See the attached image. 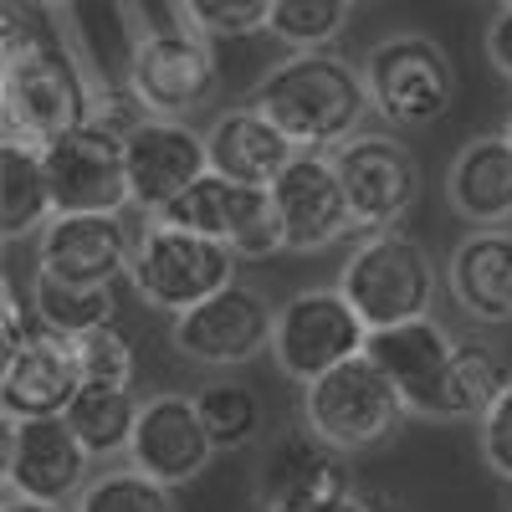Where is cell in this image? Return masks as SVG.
<instances>
[{
	"instance_id": "obj_2",
	"label": "cell",
	"mask_w": 512,
	"mask_h": 512,
	"mask_svg": "<svg viewBox=\"0 0 512 512\" xmlns=\"http://www.w3.org/2000/svg\"><path fill=\"white\" fill-rule=\"evenodd\" d=\"M98 113V93L88 88L82 67L72 62V52L52 36H36L31 47L6 52L0 67V123L6 139L16 144H52L67 128L88 123Z\"/></svg>"
},
{
	"instance_id": "obj_12",
	"label": "cell",
	"mask_w": 512,
	"mask_h": 512,
	"mask_svg": "<svg viewBox=\"0 0 512 512\" xmlns=\"http://www.w3.org/2000/svg\"><path fill=\"white\" fill-rule=\"evenodd\" d=\"M333 164L349 190L359 231L400 226L420 200V159L390 128H359V134H349L333 149Z\"/></svg>"
},
{
	"instance_id": "obj_19",
	"label": "cell",
	"mask_w": 512,
	"mask_h": 512,
	"mask_svg": "<svg viewBox=\"0 0 512 512\" xmlns=\"http://www.w3.org/2000/svg\"><path fill=\"white\" fill-rule=\"evenodd\" d=\"M456 344L461 338L446 323H436L431 313H420V318H405V323H390V328H369L364 354L400 384V395H405V405L415 415L436 420V395L446 384Z\"/></svg>"
},
{
	"instance_id": "obj_32",
	"label": "cell",
	"mask_w": 512,
	"mask_h": 512,
	"mask_svg": "<svg viewBox=\"0 0 512 512\" xmlns=\"http://www.w3.org/2000/svg\"><path fill=\"white\" fill-rule=\"evenodd\" d=\"M180 16L210 41H241L267 31L272 0H180Z\"/></svg>"
},
{
	"instance_id": "obj_21",
	"label": "cell",
	"mask_w": 512,
	"mask_h": 512,
	"mask_svg": "<svg viewBox=\"0 0 512 512\" xmlns=\"http://www.w3.org/2000/svg\"><path fill=\"white\" fill-rule=\"evenodd\" d=\"M205 149H210V169H216V175L241 180V185H262V190L297 159V144L251 103L226 108L216 123H210Z\"/></svg>"
},
{
	"instance_id": "obj_7",
	"label": "cell",
	"mask_w": 512,
	"mask_h": 512,
	"mask_svg": "<svg viewBox=\"0 0 512 512\" xmlns=\"http://www.w3.org/2000/svg\"><path fill=\"white\" fill-rule=\"evenodd\" d=\"M128 98L154 118H190L221 93V62L195 26H154L128 47Z\"/></svg>"
},
{
	"instance_id": "obj_10",
	"label": "cell",
	"mask_w": 512,
	"mask_h": 512,
	"mask_svg": "<svg viewBox=\"0 0 512 512\" xmlns=\"http://www.w3.org/2000/svg\"><path fill=\"white\" fill-rule=\"evenodd\" d=\"M272 323H277V308H267V297L246 282H231L221 292H210L205 303L175 313L169 344L195 369H241L251 359L272 354Z\"/></svg>"
},
{
	"instance_id": "obj_31",
	"label": "cell",
	"mask_w": 512,
	"mask_h": 512,
	"mask_svg": "<svg viewBox=\"0 0 512 512\" xmlns=\"http://www.w3.org/2000/svg\"><path fill=\"white\" fill-rule=\"evenodd\" d=\"M374 497L379 492L374 487H359L349 477V466L338 461V466H328L323 477H313L308 487H297V492L267 502L262 512H374Z\"/></svg>"
},
{
	"instance_id": "obj_18",
	"label": "cell",
	"mask_w": 512,
	"mask_h": 512,
	"mask_svg": "<svg viewBox=\"0 0 512 512\" xmlns=\"http://www.w3.org/2000/svg\"><path fill=\"white\" fill-rule=\"evenodd\" d=\"M210 456H216V441H210L195 395H149L134 425V441H128V466H139L144 477L164 482V487H190Z\"/></svg>"
},
{
	"instance_id": "obj_11",
	"label": "cell",
	"mask_w": 512,
	"mask_h": 512,
	"mask_svg": "<svg viewBox=\"0 0 512 512\" xmlns=\"http://www.w3.org/2000/svg\"><path fill=\"white\" fill-rule=\"evenodd\" d=\"M82 390V369L72 354V338L21 318L16 303L6 308V359H0V405L6 420L26 415H62Z\"/></svg>"
},
{
	"instance_id": "obj_24",
	"label": "cell",
	"mask_w": 512,
	"mask_h": 512,
	"mask_svg": "<svg viewBox=\"0 0 512 512\" xmlns=\"http://www.w3.org/2000/svg\"><path fill=\"white\" fill-rule=\"evenodd\" d=\"M52 216H57V200L47 185L41 149L6 139L0 144V231H6V241L41 236V226Z\"/></svg>"
},
{
	"instance_id": "obj_29",
	"label": "cell",
	"mask_w": 512,
	"mask_h": 512,
	"mask_svg": "<svg viewBox=\"0 0 512 512\" xmlns=\"http://www.w3.org/2000/svg\"><path fill=\"white\" fill-rule=\"evenodd\" d=\"M195 405H200V420H205L210 441H216V451H246L256 436H262V400L236 379L200 384Z\"/></svg>"
},
{
	"instance_id": "obj_15",
	"label": "cell",
	"mask_w": 512,
	"mask_h": 512,
	"mask_svg": "<svg viewBox=\"0 0 512 512\" xmlns=\"http://www.w3.org/2000/svg\"><path fill=\"white\" fill-rule=\"evenodd\" d=\"M123 154H128V200L144 216H164L205 169H210V149L205 134H195L190 118H154L139 113L123 134Z\"/></svg>"
},
{
	"instance_id": "obj_17",
	"label": "cell",
	"mask_w": 512,
	"mask_h": 512,
	"mask_svg": "<svg viewBox=\"0 0 512 512\" xmlns=\"http://www.w3.org/2000/svg\"><path fill=\"white\" fill-rule=\"evenodd\" d=\"M139 236L123 210H57L36 236V272L62 282H118L134 267Z\"/></svg>"
},
{
	"instance_id": "obj_9",
	"label": "cell",
	"mask_w": 512,
	"mask_h": 512,
	"mask_svg": "<svg viewBox=\"0 0 512 512\" xmlns=\"http://www.w3.org/2000/svg\"><path fill=\"white\" fill-rule=\"evenodd\" d=\"M123 134H128L123 118L93 113L88 123L41 144V164H47L57 210H134V200H128Z\"/></svg>"
},
{
	"instance_id": "obj_22",
	"label": "cell",
	"mask_w": 512,
	"mask_h": 512,
	"mask_svg": "<svg viewBox=\"0 0 512 512\" xmlns=\"http://www.w3.org/2000/svg\"><path fill=\"white\" fill-rule=\"evenodd\" d=\"M446 200L466 226H507L512 221V139L482 134L461 144L446 169Z\"/></svg>"
},
{
	"instance_id": "obj_35",
	"label": "cell",
	"mask_w": 512,
	"mask_h": 512,
	"mask_svg": "<svg viewBox=\"0 0 512 512\" xmlns=\"http://www.w3.org/2000/svg\"><path fill=\"white\" fill-rule=\"evenodd\" d=\"M487 57H492V67L512 82V6H497V16H492V26H487Z\"/></svg>"
},
{
	"instance_id": "obj_20",
	"label": "cell",
	"mask_w": 512,
	"mask_h": 512,
	"mask_svg": "<svg viewBox=\"0 0 512 512\" xmlns=\"http://www.w3.org/2000/svg\"><path fill=\"white\" fill-rule=\"evenodd\" d=\"M446 292L472 323H512V231L477 226L446 262Z\"/></svg>"
},
{
	"instance_id": "obj_27",
	"label": "cell",
	"mask_w": 512,
	"mask_h": 512,
	"mask_svg": "<svg viewBox=\"0 0 512 512\" xmlns=\"http://www.w3.org/2000/svg\"><path fill=\"white\" fill-rule=\"evenodd\" d=\"M359 0H272L267 36L282 41L287 52H328L349 31Z\"/></svg>"
},
{
	"instance_id": "obj_28",
	"label": "cell",
	"mask_w": 512,
	"mask_h": 512,
	"mask_svg": "<svg viewBox=\"0 0 512 512\" xmlns=\"http://www.w3.org/2000/svg\"><path fill=\"white\" fill-rule=\"evenodd\" d=\"M338 461H344V451L323 446L308 425H303V431L272 441V451H267V461H262L256 497H262V507H267V502H277V497H287V492H297V487H308L313 477H323L328 466H338Z\"/></svg>"
},
{
	"instance_id": "obj_16",
	"label": "cell",
	"mask_w": 512,
	"mask_h": 512,
	"mask_svg": "<svg viewBox=\"0 0 512 512\" xmlns=\"http://www.w3.org/2000/svg\"><path fill=\"white\" fill-rule=\"evenodd\" d=\"M88 466L93 451L77 441L67 415L6 420V492L67 507L88 487Z\"/></svg>"
},
{
	"instance_id": "obj_38",
	"label": "cell",
	"mask_w": 512,
	"mask_h": 512,
	"mask_svg": "<svg viewBox=\"0 0 512 512\" xmlns=\"http://www.w3.org/2000/svg\"><path fill=\"white\" fill-rule=\"evenodd\" d=\"M31 6H72V0H31Z\"/></svg>"
},
{
	"instance_id": "obj_23",
	"label": "cell",
	"mask_w": 512,
	"mask_h": 512,
	"mask_svg": "<svg viewBox=\"0 0 512 512\" xmlns=\"http://www.w3.org/2000/svg\"><path fill=\"white\" fill-rule=\"evenodd\" d=\"M144 400L134 395V384H113V379H82V390L72 395V405L62 410L67 425L77 431V441L93 451V461L123 456L134 441Z\"/></svg>"
},
{
	"instance_id": "obj_26",
	"label": "cell",
	"mask_w": 512,
	"mask_h": 512,
	"mask_svg": "<svg viewBox=\"0 0 512 512\" xmlns=\"http://www.w3.org/2000/svg\"><path fill=\"white\" fill-rule=\"evenodd\" d=\"M507 379H512L507 364L487 344L461 338L456 354H451V369H446V384L436 395V420H482L487 405L502 395Z\"/></svg>"
},
{
	"instance_id": "obj_6",
	"label": "cell",
	"mask_w": 512,
	"mask_h": 512,
	"mask_svg": "<svg viewBox=\"0 0 512 512\" xmlns=\"http://www.w3.org/2000/svg\"><path fill=\"white\" fill-rule=\"evenodd\" d=\"M241 256L216 241V236H200L190 226H169V221H149L139 231L134 246V267H128V282L144 297L149 308L159 313H185L195 303H205L210 292H221L236 282Z\"/></svg>"
},
{
	"instance_id": "obj_36",
	"label": "cell",
	"mask_w": 512,
	"mask_h": 512,
	"mask_svg": "<svg viewBox=\"0 0 512 512\" xmlns=\"http://www.w3.org/2000/svg\"><path fill=\"white\" fill-rule=\"evenodd\" d=\"M0 512H72V507H57V502H36V497H16V492H11Z\"/></svg>"
},
{
	"instance_id": "obj_8",
	"label": "cell",
	"mask_w": 512,
	"mask_h": 512,
	"mask_svg": "<svg viewBox=\"0 0 512 512\" xmlns=\"http://www.w3.org/2000/svg\"><path fill=\"white\" fill-rule=\"evenodd\" d=\"M364 344H369V323L344 297V287L292 292L272 323V364L297 384H308V379L328 374L333 364L364 354Z\"/></svg>"
},
{
	"instance_id": "obj_13",
	"label": "cell",
	"mask_w": 512,
	"mask_h": 512,
	"mask_svg": "<svg viewBox=\"0 0 512 512\" xmlns=\"http://www.w3.org/2000/svg\"><path fill=\"white\" fill-rule=\"evenodd\" d=\"M267 190H272L277 226H282V251H297V256L328 251L333 241L359 231L349 190H344V180H338V164L323 149H297V159Z\"/></svg>"
},
{
	"instance_id": "obj_1",
	"label": "cell",
	"mask_w": 512,
	"mask_h": 512,
	"mask_svg": "<svg viewBox=\"0 0 512 512\" xmlns=\"http://www.w3.org/2000/svg\"><path fill=\"white\" fill-rule=\"evenodd\" d=\"M251 108H262L297 149H338L349 134H359V123L369 108L364 67L349 57L328 52H292L277 62L246 98Z\"/></svg>"
},
{
	"instance_id": "obj_30",
	"label": "cell",
	"mask_w": 512,
	"mask_h": 512,
	"mask_svg": "<svg viewBox=\"0 0 512 512\" xmlns=\"http://www.w3.org/2000/svg\"><path fill=\"white\" fill-rule=\"evenodd\" d=\"M72 512H180L175 487H164L154 477H144L139 466L128 472H103L77 492Z\"/></svg>"
},
{
	"instance_id": "obj_40",
	"label": "cell",
	"mask_w": 512,
	"mask_h": 512,
	"mask_svg": "<svg viewBox=\"0 0 512 512\" xmlns=\"http://www.w3.org/2000/svg\"><path fill=\"white\" fill-rule=\"evenodd\" d=\"M492 6H512V0H492Z\"/></svg>"
},
{
	"instance_id": "obj_41",
	"label": "cell",
	"mask_w": 512,
	"mask_h": 512,
	"mask_svg": "<svg viewBox=\"0 0 512 512\" xmlns=\"http://www.w3.org/2000/svg\"><path fill=\"white\" fill-rule=\"evenodd\" d=\"M359 6H364V0H359Z\"/></svg>"
},
{
	"instance_id": "obj_33",
	"label": "cell",
	"mask_w": 512,
	"mask_h": 512,
	"mask_svg": "<svg viewBox=\"0 0 512 512\" xmlns=\"http://www.w3.org/2000/svg\"><path fill=\"white\" fill-rule=\"evenodd\" d=\"M72 354H77L82 379L134 384V338H128L118 323H108V328H93V333L72 338Z\"/></svg>"
},
{
	"instance_id": "obj_34",
	"label": "cell",
	"mask_w": 512,
	"mask_h": 512,
	"mask_svg": "<svg viewBox=\"0 0 512 512\" xmlns=\"http://www.w3.org/2000/svg\"><path fill=\"white\" fill-rule=\"evenodd\" d=\"M477 451L487 461V472L512 482V379L502 384V395L487 405V415L477 420Z\"/></svg>"
},
{
	"instance_id": "obj_4",
	"label": "cell",
	"mask_w": 512,
	"mask_h": 512,
	"mask_svg": "<svg viewBox=\"0 0 512 512\" xmlns=\"http://www.w3.org/2000/svg\"><path fill=\"white\" fill-rule=\"evenodd\" d=\"M338 287H344V297L359 308L369 328H390L436 308L441 272L415 236H405L400 226H384V231H364V241L349 251V262L338 267Z\"/></svg>"
},
{
	"instance_id": "obj_3",
	"label": "cell",
	"mask_w": 512,
	"mask_h": 512,
	"mask_svg": "<svg viewBox=\"0 0 512 512\" xmlns=\"http://www.w3.org/2000/svg\"><path fill=\"white\" fill-rule=\"evenodd\" d=\"M415 410L405 405L400 384L384 374L369 354L333 364L328 374L303 384V425L333 451H374L405 431Z\"/></svg>"
},
{
	"instance_id": "obj_25",
	"label": "cell",
	"mask_w": 512,
	"mask_h": 512,
	"mask_svg": "<svg viewBox=\"0 0 512 512\" xmlns=\"http://www.w3.org/2000/svg\"><path fill=\"white\" fill-rule=\"evenodd\" d=\"M31 318L62 338L108 328V323H118V282H62V277L36 272L31 277Z\"/></svg>"
},
{
	"instance_id": "obj_14",
	"label": "cell",
	"mask_w": 512,
	"mask_h": 512,
	"mask_svg": "<svg viewBox=\"0 0 512 512\" xmlns=\"http://www.w3.org/2000/svg\"><path fill=\"white\" fill-rule=\"evenodd\" d=\"M154 221L216 236L241 256V262H262V256L282 251V226H277V210H272V190L226 180V175H216V169H205V175Z\"/></svg>"
},
{
	"instance_id": "obj_37",
	"label": "cell",
	"mask_w": 512,
	"mask_h": 512,
	"mask_svg": "<svg viewBox=\"0 0 512 512\" xmlns=\"http://www.w3.org/2000/svg\"><path fill=\"white\" fill-rule=\"evenodd\" d=\"M374 512H405V502L390 497V492H379V497H374Z\"/></svg>"
},
{
	"instance_id": "obj_39",
	"label": "cell",
	"mask_w": 512,
	"mask_h": 512,
	"mask_svg": "<svg viewBox=\"0 0 512 512\" xmlns=\"http://www.w3.org/2000/svg\"><path fill=\"white\" fill-rule=\"evenodd\" d=\"M502 134H507V139H512V118H507V128H502Z\"/></svg>"
},
{
	"instance_id": "obj_5",
	"label": "cell",
	"mask_w": 512,
	"mask_h": 512,
	"mask_svg": "<svg viewBox=\"0 0 512 512\" xmlns=\"http://www.w3.org/2000/svg\"><path fill=\"white\" fill-rule=\"evenodd\" d=\"M369 108L390 128H431L456 103V62L436 36L400 31L364 52Z\"/></svg>"
}]
</instances>
